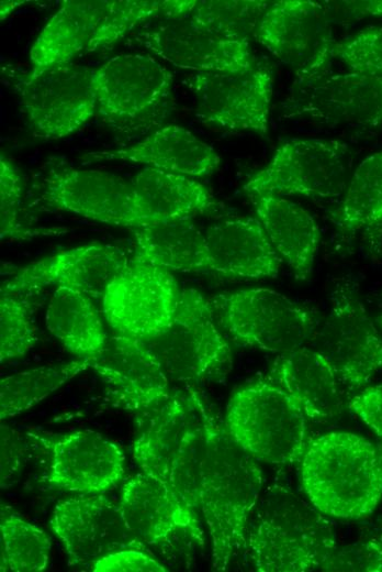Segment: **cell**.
<instances>
[{
  "mask_svg": "<svg viewBox=\"0 0 382 572\" xmlns=\"http://www.w3.org/2000/svg\"><path fill=\"white\" fill-rule=\"evenodd\" d=\"M202 419L205 452L199 510L211 539L212 566L225 571L232 559L246 548L249 518L260 497L263 475L258 461L231 437L205 400Z\"/></svg>",
  "mask_w": 382,
  "mask_h": 572,
  "instance_id": "6da1fadb",
  "label": "cell"
},
{
  "mask_svg": "<svg viewBox=\"0 0 382 572\" xmlns=\"http://www.w3.org/2000/svg\"><path fill=\"white\" fill-rule=\"evenodd\" d=\"M299 462L310 504L326 516L360 519L382 498V449L359 435L311 438Z\"/></svg>",
  "mask_w": 382,
  "mask_h": 572,
  "instance_id": "7a4b0ae2",
  "label": "cell"
},
{
  "mask_svg": "<svg viewBox=\"0 0 382 572\" xmlns=\"http://www.w3.org/2000/svg\"><path fill=\"white\" fill-rule=\"evenodd\" d=\"M223 422L247 453L268 464L299 462L311 440L308 419L301 407L268 376L232 395Z\"/></svg>",
  "mask_w": 382,
  "mask_h": 572,
  "instance_id": "3957f363",
  "label": "cell"
},
{
  "mask_svg": "<svg viewBox=\"0 0 382 572\" xmlns=\"http://www.w3.org/2000/svg\"><path fill=\"white\" fill-rule=\"evenodd\" d=\"M337 547L326 515L300 501L279 498L249 524L245 549L257 571L306 572L319 570Z\"/></svg>",
  "mask_w": 382,
  "mask_h": 572,
  "instance_id": "277c9868",
  "label": "cell"
},
{
  "mask_svg": "<svg viewBox=\"0 0 382 572\" xmlns=\"http://www.w3.org/2000/svg\"><path fill=\"white\" fill-rule=\"evenodd\" d=\"M210 304L235 341L272 353L304 346L318 326L311 309L269 288L221 293Z\"/></svg>",
  "mask_w": 382,
  "mask_h": 572,
  "instance_id": "5b68a950",
  "label": "cell"
},
{
  "mask_svg": "<svg viewBox=\"0 0 382 572\" xmlns=\"http://www.w3.org/2000/svg\"><path fill=\"white\" fill-rule=\"evenodd\" d=\"M308 346L329 363L349 399L382 370V337L350 279L335 282L328 315Z\"/></svg>",
  "mask_w": 382,
  "mask_h": 572,
  "instance_id": "8992f818",
  "label": "cell"
},
{
  "mask_svg": "<svg viewBox=\"0 0 382 572\" xmlns=\"http://www.w3.org/2000/svg\"><path fill=\"white\" fill-rule=\"evenodd\" d=\"M144 343L169 381H212L225 375L232 365L231 348L215 324L210 300L192 288L180 292L170 324Z\"/></svg>",
  "mask_w": 382,
  "mask_h": 572,
  "instance_id": "52a82bcc",
  "label": "cell"
},
{
  "mask_svg": "<svg viewBox=\"0 0 382 572\" xmlns=\"http://www.w3.org/2000/svg\"><path fill=\"white\" fill-rule=\"evenodd\" d=\"M180 292L172 272L134 251L108 285L102 311L116 334L145 342L170 324Z\"/></svg>",
  "mask_w": 382,
  "mask_h": 572,
  "instance_id": "ba28073f",
  "label": "cell"
},
{
  "mask_svg": "<svg viewBox=\"0 0 382 572\" xmlns=\"http://www.w3.org/2000/svg\"><path fill=\"white\" fill-rule=\"evenodd\" d=\"M348 145L337 140L297 139L283 143L243 187L247 196L338 197L347 187Z\"/></svg>",
  "mask_w": 382,
  "mask_h": 572,
  "instance_id": "9c48e42d",
  "label": "cell"
},
{
  "mask_svg": "<svg viewBox=\"0 0 382 572\" xmlns=\"http://www.w3.org/2000/svg\"><path fill=\"white\" fill-rule=\"evenodd\" d=\"M252 36L293 70L299 85L321 77L334 58L329 12L317 1L269 4Z\"/></svg>",
  "mask_w": 382,
  "mask_h": 572,
  "instance_id": "30bf717a",
  "label": "cell"
},
{
  "mask_svg": "<svg viewBox=\"0 0 382 572\" xmlns=\"http://www.w3.org/2000/svg\"><path fill=\"white\" fill-rule=\"evenodd\" d=\"M41 200L54 209L105 224L131 230L147 226L132 184L104 170L52 166L42 180Z\"/></svg>",
  "mask_w": 382,
  "mask_h": 572,
  "instance_id": "8fae6325",
  "label": "cell"
},
{
  "mask_svg": "<svg viewBox=\"0 0 382 572\" xmlns=\"http://www.w3.org/2000/svg\"><path fill=\"white\" fill-rule=\"evenodd\" d=\"M195 114L204 124L266 135L273 91L271 74L257 66L244 72L195 73L189 79Z\"/></svg>",
  "mask_w": 382,
  "mask_h": 572,
  "instance_id": "7c38bea8",
  "label": "cell"
},
{
  "mask_svg": "<svg viewBox=\"0 0 382 572\" xmlns=\"http://www.w3.org/2000/svg\"><path fill=\"white\" fill-rule=\"evenodd\" d=\"M22 110L34 131L58 140L83 127L97 112L92 69L68 63L22 80Z\"/></svg>",
  "mask_w": 382,
  "mask_h": 572,
  "instance_id": "4fadbf2b",
  "label": "cell"
},
{
  "mask_svg": "<svg viewBox=\"0 0 382 572\" xmlns=\"http://www.w3.org/2000/svg\"><path fill=\"white\" fill-rule=\"evenodd\" d=\"M49 526L69 563L85 570L113 552L145 548L128 528L120 505L102 494H81L57 503Z\"/></svg>",
  "mask_w": 382,
  "mask_h": 572,
  "instance_id": "5bb4252c",
  "label": "cell"
},
{
  "mask_svg": "<svg viewBox=\"0 0 382 572\" xmlns=\"http://www.w3.org/2000/svg\"><path fill=\"white\" fill-rule=\"evenodd\" d=\"M137 41L150 53L195 73L244 72L255 67L249 40L221 34L193 19L162 20Z\"/></svg>",
  "mask_w": 382,
  "mask_h": 572,
  "instance_id": "9a60e30c",
  "label": "cell"
},
{
  "mask_svg": "<svg viewBox=\"0 0 382 572\" xmlns=\"http://www.w3.org/2000/svg\"><path fill=\"white\" fill-rule=\"evenodd\" d=\"M97 112L112 121L144 117L167 99L172 75L153 55L113 56L92 69Z\"/></svg>",
  "mask_w": 382,
  "mask_h": 572,
  "instance_id": "2e32d148",
  "label": "cell"
},
{
  "mask_svg": "<svg viewBox=\"0 0 382 572\" xmlns=\"http://www.w3.org/2000/svg\"><path fill=\"white\" fill-rule=\"evenodd\" d=\"M127 257L120 248L103 243L64 250L16 268L2 284L1 292L31 295L55 286L102 298Z\"/></svg>",
  "mask_w": 382,
  "mask_h": 572,
  "instance_id": "e0dca14e",
  "label": "cell"
},
{
  "mask_svg": "<svg viewBox=\"0 0 382 572\" xmlns=\"http://www.w3.org/2000/svg\"><path fill=\"white\" fill-rule=\"evenodd\" d=\"M90 369L104 383L110 400L122 409L148 413L172 393L155 354L131 337H109L103 350L90 359Z\"/></svg>",
  "mask_w": 382,
  "mask_h": 572,
  "instance_id": "ac0fdd59",
  "label": "cell"
},
{
  "mask_svg": "<svg viewBox=\"0 0 382 572\" xmlns=\"http://www.w3.org/2000/svg\"><path fill=\"white\" fill-rule=\"evenodd\" d=\"M47 447L50 460L46 482L52 487L102 494L124 477L122 450L97 431L79 430L58 436Z\"/></svg>",
  "mask_w": 382,
  "mask_h": 572,
  "instance_id": "d6986e66",
  "label": "cell"
},
{
  "mask_svg": "<svg viewBox=\"0 0 382 572\" xmlns=\"http://www.w3.org/2000/svg\"><path fill=\"white\" fill-rule=\"evenodd\" d=\"M128 528L147 543H158L183 531L199 543L204 532L198 514L170 484L144 471L124 480L119 503Z\"/></svg>",
  "mask_w": 382,
  "mask_h": 572,
  "instance_id": "ffe728a7",
  "label": "cell"
},
{
  "mask_svg": "<svg viewBox=\"0 0 382 572\" xmlns=\"http://www.w3.org/2000/svg\"><path fill=\"white\" fill-rule=\"evenodd\" d=\"M293 110L327 124H382V77L355 72L301 84Z\"/></svg>",
  "mask_w": 382,
  "mask_h": 572,
  "instance_id": "44dd1931",
  "label": "cell"
},
{
  "mask_svg": "<svg viewBox=\"0 0 382 572\" xmlns=\"http://www.w3.org/2000/svg\"><path fill=\"white\" fill-rule=\"evenodd\" d=\"M81 160L88 163L132 162L191 178L209 176L221 164L218 154L211 145L176 124L162 127L128 146L86 153Z\"/></svg>",
  "mask_w": 382,
  "mask_h": 572,
  "instance_id": "7402d4cb",
  "label": "cell"
},
{
  "mask_svg": "<svg viewBox=\"0 0 382 572\" xmlns=\"http://www.w3.org/2000/svg\"><path fill=\"white\" fill-rule=\"evenodd\" d=\"M204 237L206 271L241 278L273 277L279 273L281 257L257 218L221 220L210 226Z\"/></svg>",
  "mask_w": 382,
  "mask_h": 572,
  "instance_id": "603a6c76",
  "label": "cell"
},
{
  "mask_svg": "<svg viewBox=\"0 0 382 572\" xmlns=\"http://www.w3.org/2000/svg\"><path fill=\"white\" fill-rule=\"evenodd\" d=\"M268 377L296 402L308 421L332 422L348 405L345 400L348 396L334 370L308 345L280 354Z\"/></svg>",
  "mask_w": 382,
  "mask_h": 572,
  "instance_id": "cb8c5ba5",
  "label": "cell"
},
{
  "mask_svg": "<svg viewBox=\"0 0 382 572\" xmlns=\"http://www.w3.org/2000/svg\"><path fill=\"white\" fill-rule=\"evenodd\" d=\"M147 226L188 220L222 210L206 186L194 178L144 167L131 182Z\"/></svg>",
  "mask_w": 382,
  "mask_h": 572,
  "instance_id": "d4e9b609",
  "label": "cell"
},
{
  "mask_svg": "<svg viewBox=\"0 0 382 572\" xmlns=\"http://www.w3.org/2000/svg\"><path fill=\"white\" fill-rule=\"evenodd\" d=\"M203 398L194 389L173 392L151 416L133 444V458L142 471L168 482L173 458L188 430L200 418Z\"/></svg>",
  "mask_w": 382,
  "mask_h": 572,
  "instance_id": "484cf974",
  "label": "cell"
},
{
  "mask_svg": "<svg viewBox=\"0 0 382 572\" xmlns=\"http://www.w3.org/2000/svg\"><path fill=\"white\" fill-rule=\"evenodd\" d=\"M277 253L299 279L312 271L321 241V231L312 215L282 196H248Z\"/></svg>",
  "mask_w": 382,
  "mask_h": 572,
  "instance_id": "4316f807",
  "label": "cell"
},
{
  "mask_svg": "<svg viewBox=\"0 0 382 572\" xmlns=\"http://www.w3.org/2000/svg\"><path fill=\"white\" fill-rule=\"evenodd\" d=\"M105 4L103 0L61 2L31 46L32 68L25 77L33 78L50 67L72 63L88 51Z\"/></svg>",
  "mask_w": 382,
  "mask_h": 572,
  "instance_id": "83f0119b",
  "label": "cell"
},
{
  "mask_svg": "<svg viewBox=\"0 0 382 572\" xmlns=\"http://www.w3.org/2000/svg\"><path fill=\"white\" fill-rule=\"evenodd\" d=\"M45 323L48 331L78 358H96L109 338L91 297L66 287H56L50 295Z\"/></svg>",
  "mask_w": 382,
  "mask_h": 572,
  "instance_id": "f1b7e54d",
  "label": "cell"
},
{
  "mask_svg": "<svg viewBox=\"0 0 382 572\" xmlns=\"http://www.w3.org/2000/svg\"><path fill=\"white\" fill-rule=\"evenodd\" d=\"M135 252L170 272L206 271L204 233L191 219L160 222L132 230Z\"/></svg>",
  "mask_w": 382,
  "mask_h": 572,
  "instance_id": "f546056e",
  "label": "cell"
},
{
  "mask_svg": "<svg viewBox=\"0 0 382 572\" xmlns=\"http://www.w3.org/2000/svg\"><path fill=\"white\" fill-rule=\"evenodd\" d=\"M87 369H90V359L77 358L2 377L0 381L1 420L32 408Z\"/></svg>",
  "mask_w": 382,
  "mask_h": 572,
  "instance_id": "4dcf8cb0",
  "label": "cell"
},
{
  "mask_svg": "<svg viewBox=\"0 0 382 572\" xmlns=\"http://www.w3.org/2000/svg\"><path fill=\"white\" fill-rule=\"evenodd\" d=\"M382 222V151L367 156L346 187L336 224L353 232Z\"/></svg>",
  "mask_w": 382,
  "mask_h": 572,
  "instance_id": "1f68e13d",
  "label": "cell"
},
{
  "mask_svg": "<svg viewBox=\"0 0 382 572\" xmlns=\"http://www.w3.org/2000/svg\"><path fill=\"white\" fill-rule=\"evenodd\" d=\"M2 572H40L47 568L50 552L48 536L9 506L0 515Z\"/></svg>",
  "mask_w": 382,
  "mask_h": 572,
  "instance_id": "d6a6232c",
  "label": "cell"
},
{
  "mask_svg": "<svg viewBox=\"0 0 382 572\" xmlns=\"http://www.w3.org/2000/svg\"><path fill=\"white\" fill-rule=\"evenodd\" d=\"M29 294L0 295V361L25 355L38 341Z\"/></svg>",
  "mask_w": 382,
  "mask_h": 572,
  "instance_id": "836d02e7",
  "label": "cell"
},
{
  "mask_svg": "<svg viewBox=\"0 0 382 572\" xmlns=\"http://www.w3.org/2000/svg\"><path fill=\"white\" fill-rule=\"evenodd\" d=\"M268 7L266 1L196 0L190 18L221 34L249 40Z\"/></svg>",
  "mask_w": 382,
  "mask_h": 572,
  "instance_id": "e575fe53",
  "label": "cell"
},
{
  "mask_svg": "<svg viewBox=\"0 0 382 572\" xmlns=\"http://www.w3.org/2000/svg\"><path fill=\"white\" fill-rule=\"evenodd\" d=\"M200 418L188 430L173 458L168 476V483L177 495L193 510H199V486L202 461L205 452V431Z\"/></svg>",
  "mask_w": 382,
  "mask_h": 572,
  "instance_id": "d590c367",
  "label": "cell"
},
{
  "mask_svg": "<svg viewBox=\"0 0 382 572\" xmlns=\"http://www.w3.org/2000/svg\"><path fill=\"white\" fill-rule=\"evenodd\" d=\"M169 1H106L88 52L106 46L123 37L135 26L153 16L167 18Z\"/></svg>",
  "mask_w": 382,
  "mask_h": 572,
  "instance_id": "8d00e7d4",
  "label": "cell"
},
{
  "mask_svg": "<svg viewBox=\"0 0 382 572\" xmlns=\"http://www.w3.org/2000/svg\"><path fill=\"white\" fill-rule=\"evenodd\" d=\"M22 180L19 169L3 154L0 156V237L24 240L41 234H56L50 229H30L20 221ZM58 234V233H57Z\"/></svg>",
  "mask_w": 382,
  "mask_h": 572,
  "instance_id": "74e56055",
  "label": "cell"
},
{
  "mask_svg": "<svg viewBox=\"0 0 382 572\" xmlns=\"http://www.w3.org/2000/svg\"><path fill=\"white\" fill-rule=\"evenodd\" d=\"M333 57L349 72L382 77V26L363 29L335 43Z\"/></svg>",
  "mask_w": 382,
  "mask_h": 572,
  "instance_id": "f35d334b",
  "label": "cell"
},
{
  "mask_svg": "<svg viewBox=\"0 0 382 572\" xmlns=\"http://www.w3.org/2000/svg\"><path fill=\"white\" fill-rule=\"evenodd\" d=\"M319 571H382V537L337 547L322 564Z\"/></svg>",
  "mask_w": 382,
  "mask_h": 572,
  "instance_id": "ab89813d",
  "label": "cell"
},
{
  "mask_svg": "<svg viewBox=\"0 0 382 572\" xmlns=\"http://www.w3.org/2000/svg\"><path fill=\"white\" fill-rule=\"evenodd\" d=\"M93 572H165L167 569L144 549H123L98 560Z\"/></svg>",
  "mask_w": 382,
  "mask_h": 572,
  "instance_id": "60d3db41",
  "label": "cell"
},
{
  "mask_svg": "<svg viewBox=\"0 0 382 572\" xmlns=\"http://www.w3.org/2000/svg\"><path fill=\"white\" fill-rule=\"evenodd\" d=\"M348 408L382 439V382L352 395Z\"/></svg>",
  "mask_w": 382,
  "mask_h": 572,
  "instance_id": "b9f144b4",
  "label": "cell"
},
{
  "mask_svg": "<svg viewBox=\"0 0 382 572\" xmlns=\"http://www.w3.org/2000/svg\"><path fill=\"white\" fill-rule=\"evenodd\" d=\"M0 432V482L2 488H8L13 484V479L20 472L25 451L22 438L16 430L1 424Z\"/></svg>",
  "mask_w": 382,
  "mask_h": 572,
  "instance_id": "7bdbcfd3",
  "label": "cell"
},
{
  "mask_svg": "<svg viewBox=\"0 0 382 572\" xmlns=\"http://www.w3.org/2000/svg\"><path fill=\"white\" fill-rule=\"evenodd\" d=\"M336 10H340L341 15L349 19H362L382 15V0L371 1H338L330 2Z\"/></svg>",
  "mask_w": 382,
  "mask_h": 572,
  "instance_id": "ee69618b",
  "label": "cell"
},
{
  "mask_svg": "<svg viewBox=\"0 0 382 572\" xmlns=\"http://www.w3.org/2000/svg\"><path fill=\"white\" fill-rule=\"evenodd\" d=\"M26 1H1L0 2V15L1 20L10 15L18 7L22 6Z\"/></svg>",
  "mask_w": 382,
  "mask_h": 572,
  "instance_id": "f6af8a7d",
  "label": "cell"
},
{
  "mask_svg": "<svg viewBox=\"0 0 382 572\" xmlns=\"http://www.w3.org/2000/svg\"><path fill=\"white\" fill-rule=\"evenodd\" d=\"M375 322L379 324V327L382 329V315L378 316L375 319Z\"/></svg>",
  "mask_w": 382,
  "mask_h": 572,
  "instance_id": "bcb514c9",
  "label": "cell"
}]
</instances>
